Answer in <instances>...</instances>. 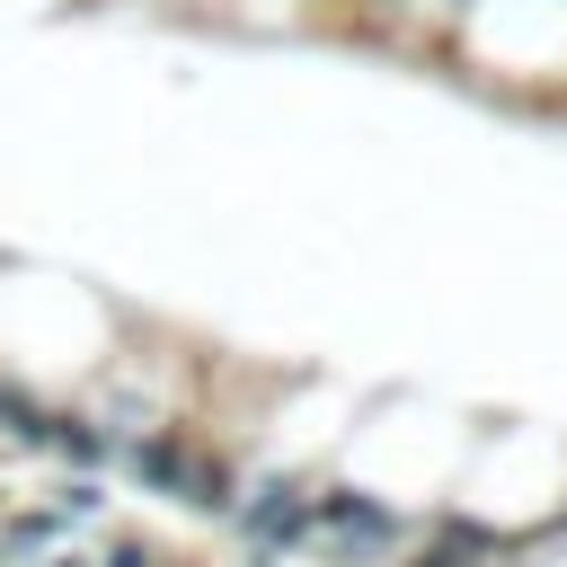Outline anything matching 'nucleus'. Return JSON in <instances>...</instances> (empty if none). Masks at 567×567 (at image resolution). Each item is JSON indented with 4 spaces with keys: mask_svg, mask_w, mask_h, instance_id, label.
<instances>
[{
    "mask_svg": "<svg viewBox=\"0 0 567 567\" xmlns=\"http://www.w3.org/2000/svg\"><path fill=\"white\" fill-rule=\"evenodd\" d=\"M399 567H532L496 523H478V514H461V505H434L425 523H416V540H408V558Z\"/></svg>",
    "mask_w": 567,
    "mask_h": 567,
    "instance_id": "20e7f679",
    "label": "nucleus"
},
{
    "mask_svg": "<svg viewBox=\"0 0 567 567\" xmlns=\"http://www.w3.org/2000/svg\"><path fill=\"white\" fill-rule=\"evenodd\" d=\"M239 470H248V452H239L204 408H186V416L151 425V434L124 452L115 487L151 496V505L177 514V523H213V532H221V514H230V496H239Z\"/></svg>",
    "mask_w": 567,
    "mask_h": 567,
    "instance_id": "f03ea898",
    "label": "nucleus"
},
{
    "mask_svg": "<svg viewBox=\"0 0 567 567\" xmlns=\"http://www.w3.org/2000/svg\"><path fill=\"white\" fill-rule=\"evenodd\" d=\"M416 505H399V496H381V487H363V478H346V470H328L319 478V496H310V532H301V567H399L408 558V540H416Z\"/></svg>",
    "mask_w": 567,
    "mask_h": 567,
    "instance_id": "7ed1b4c3",
    "label": "nucleus"
},
{
    "mask_svg": "<svg viewBox=\"0 0 567 567\" xmlns=\"http://www.w3.org/2000/svg\"><path fill=\"white\" fill-rule=\"evenodd\" d=\"M461 80L532 106H567V0H470L443 27V53Z\"/></svg>",
    "mask_w": 567,
    "mask_h": 567,
    "instance_id": "f257e3e1",
    "label": "nucleus"
}]
</instances>
